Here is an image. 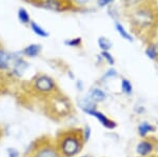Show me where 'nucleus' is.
Returning a JSON list of instances; mask_svg holds the SVG:
<instances>
[{
	"label": "nucleus",
	"mask_w": 158,
	"mask_h": 157,
	"mask_svg": "<svg viewBox=\"0 0 158 157\" xmlns=\"http://www.w3.org/2000/svg\"><path fill=\"white\" fill-rule=\"evenodd\" d=\"M82 148V138L76 132L65 133L59 140V151L64 157L76 156Z\"/></svg>",
	"instance_id": "nucleus-1"
},
{
	"label": "nucleus",
	"mask_w": 158,
	"mask_h": 157,
	"mask_svg": "<svg viewBox=\"0 0 158 157\" xmlns=\"http://www.w3.org/2000/svg\"><path fill=\"white\" fill-rule=\"evenodd\" d=\"M153 148H154L153 143H150V141H141L137 146L136 151L140 156H146L153 151Z\"/></svg>",
	"instance_id": "nucleus-8"
},
{
	"label": "nucleus",
	"mask_w": 158,
	"mask_h": 157,
	"mask_svg": "<svg viewBox=\"0 0 158 157\" xmlns=\"http://www.w3.org/2000/svg\"><path fill=\"white\" fill-rule=\"evenodd\" d=\"M112 1H113V0H98V4H99V6H106L111 3Z\"/></svg>",
	"instance_id": "nucleus-21"
},
{
	"label": "nucleus",
	"mask_w": 158,
	"mask_h": 157,
	"mask_svg": "<svg viewBox=\"0 0 158 157\" xmlns=\"http://www.w3.org/2000/svg\"><path fill=\"white\" fill-rule=\"evenodd\" d=\"M18 18H19L21 23L27 24V23H30V22H31L29 12H27L24 7H20V9L18 10Z\"/></svg>",
	"instance_id": "nucleus-13"
},
{
	"label": "nucleus",
	"mask_w": 158,
	"mask_h": 157,
	"mask_svg": "<svg viewBox=\"0 0 158 157\" xmlns=\"http://www.w3.org/2000/svg\"><path fill=\"white\" fill-rule=\"evenodd\" d=\"M146 55L150 59H156L157 57V48L155 45H151L146 50Z\"/></svg>",
	"instance_id": "nucleus-16"
},
{
	"label": "nucleus",
	"mask_w": 158,
	"mask_h": 157,
	"mask_svg": "<svg viewBox=\"0 0 158 157\" xmlns=\"http://www.w3.org/2000/svg\"><path fill=\"white\" fill-rule=\"evenodd\" d=\"M40 51H41V45L33 43V44H29L27 47H25L24 49L22 50V54L27 57H36L39 55Z\"/></svg>",
	"instance_id": "nucleus-7"
},
{
	"label": "nucleus",
	"mask_w": 158,
	"mask_h": 157,
	"mask_svg": "<svg viewBox=\"0 0 158 157\" xmlns=\"http://www.w3.org/2000/svg\"><path fill=\"white\" fill-rule=\"evenodd\" d=\"M83 112H85L86 114H89V115H91V116H93V117H95L96 119H98L99 122H100L103 126H106V128H108V129H114L116 126V123L114 122V121H112L111 119H109V118L106 117V116L104 115L103 113L99 112V111H96L95 109L85 110Z\"/></svg>",
	"instance_id": "nucleus-4"
},
{
	"label": "nucleus",
	"mask_w": 158,
	"mask_h": 157,
	"mask_svg": "<svg viewBox=\"0 0 158 157\" xmlns=\"http://www.w3.org/2000/svg\"><path fill=\"white\" fill-rule=\"evenodd\" d=\"M82 137H83V141H85V143L89 141V139H90V137H91V128L89 126H85V129H83Z\"/></svg>",
	"instance_id": "nucleus-19"
},
{
	"label": "nucleus",
	"mask_w": 158,
	"mask_h": 157,
	"mask_svg": "<svg viewBox=\"0 0 158 157\" xmlns=\"http://www.w3.org/2000/svg\"><path fill=\"white\" fill-rule=\"evenodd\" d=\"M81 157H89V156H86V155H85V156H81Z\"/></svg>",
	"instance_id": "nucleus-24"
},
{
	"label": "nucleus",
	"mask_w": 158,
	"mask_h": 157,
	"mask_svg": "<svg viewBox=\"0 0 158 157\" xmlns=\"http://www.w3.org/2000/svg\"><path fill=\"white\" fill-rule=\"evenodd\" d=\"M101 56H102L104 59L108 61V63L110 65H113L114 63H115V60H114V57L112 56L111 54L109 53V51H103L102 53H101Z\"/></svg>",
	"instance_id": "nucleus-17"
},
{
	"label": "nucleus",
	"mask_w": 158,
	"mask_h": 157,
	"mask_svg": "<svg viewBox=\"0 0 158 157\" xmlns=\"http://www.w3.org/2000/svg\"><path fill=\"white\" fill-rule=\"evenodd\" d=\"M64 44L69 45V47H79L81 44V38H74V39L65 40Z\"/></svg>",
	"instance_id": "nucleus-18"
},
{
	"label": "nucleus",
	"mask_w": 158,
	"mask_h": 157,
	"mask_svg": "<svg viewBox=\"0 0 158 157\" xmlns=\"http://www.w3.org/2000/svg\"><path fill=\"white\" fill-rule=\"evenodd\" d=\"M36 3L38 4L37 6H41L47 10H51V11H56V12L62 11L63 7H64L61 0H39Z\"/></svg>",
	"instance_id": "nucleus-5"
},
{
	"label": "nucleus",
	"mask_w": 158,
	"mask_h": 157,
	"mask_svg": "<svg viewBox=\"0 0 158 157\" xmlns=\"http://www.w3.org/2000/svg\"><path fill=\"white\" fill-rule=\"evenodd\" d=\"M0 93H1V88H0Z\"/></svg>",
	"instance_id": "nucleus-25"
},
{
	"label": "nucleus",
	"mask_w": 158,
	"mask_h": 157,
	"mask_svg": "<svg viewBox=\"0 0 158 157\" xmlns=\"http://www.w3.org/2000/svg\"><path fill=\"white\" fill-rule=\"evenodd\" d=\"M121 90L124 94L131 95L132 92H133V87H132L131 82L129 81L128 79H122L121 81Z\"/></svg>",
	"instance_id": "nucleus-15"
},
{
	"label": "nucleus",
	"mask_w": 158,
	"mask_h": 157,
	"mask_svg": "<svg viewBox=\"0 0 158 157\" xmlns=\"http://www.w3.org/2000/svg\"><path fill=\"white\" fill-rule=\"evenodd\" d=\"M6 153H7V157H19L20 156L19 151L14 148H9L6 150Z\"/></svg>",
	"instance_id": "nucleus-20"
},
{
	"label": "nucleus",
	"mask_w": 158,
	"mask_h": 157,
	"mask_svg": "<svg viewBox=\"0 0 158 157\" xmlns=\"http://www.w3.org/2000/svg\"><path fill=\"white\" fill-rule=\"evenodd\" d=\"M16 56H14L11 53L0 49V70H7L13 65Z\"/></svg>",
	"instance_id": "nucleus-6"
},
{
	"label": "nucleus",
	"mask_w": 158,
	"mask_h": 157,
	"mask_svg": "<svg viewBox=\"0 0 158 157\" xmlns=\"http://www.w3.org/2000/svg\"><path fill=\"white\" fill-rule=\"evenodd\" d=\"M97 42H98L99 48L102 50V52H103V51H109L112 48V42L110 41L108 38H106V37H103V36L99 37L98 40H97Z\"/></svg>",
	"instance_id": "nucleus-14"
},
{
	"label": "nucleus",
	"mask_w": 158,
	"mask_h": 157,
	"mask_svg": "<svg viewBox=\"0 0 158 157\" xmlns=\"http://www.w3.org/2000/svg\"><path fill=\"white\" fill-rule=\"evenodd\" d=\"M30 25H31V29H32V31L34 32L35 34L37 35V36H39V37H43V38L49 37V36H50L49 32L45 31V30L43 29L42 27H40L39 24L36 23V22H35L34 20H32V21L30 22Z\"/></svg>",
	"instance_id": "nucleus-9"
},
{
	"label": "nucleus",
	"mask_w": 158,
	"mask_h": 157,
	"mask_svg": "<svg viewBox=\"0 0 158 157\" xmlns=\"http://www.w3.org/2000/svg\"><path fill=\"white\" fill-rule=\"evenodd\" d=\"M117 75V72L115 70H113V69H111V70H109L108 72H106V77H112V76H116Z\"/></svg>",
	"instance_id": "nucleus-22"
},
{
	"label": "nucleus",
	"mask_w": 158,
	"mask_h": 157,
	"mask_svg": "<svg viewBox=\"0 0 158 157\" xmlns=\"http://www.w3.org/2000/svg\"><path fill=\"white\" fill-rule=\"evenodd\" d=\"M74 1H76L78 4H83V3H86L88 1H90V0H74Z\"/></svg>",
	"instance_id": "nucleus-23"
},
{
	"label": "nucleus",
	"mask_w": 158,
	"mask_h": 157,
	"mask_svg": "<svg viewBox=\"0 0 158 157\" xmlns=\"http://www.w3.org/2000/svg\"><path fill=\"white\" fill-rule=\"evenodd\" d=\"M115 29H116V31L118 32V34L120 35V36L123 38V39L128 40V41H130V42L133 41V37H132L131 35H130L129 33L127 32V30L124 29V27H122V25L119 23V22H115Z\"/></svg>",
	"instance_id": "nucleus-11"
},
{
	"label": "nucleus",
	"mask_w": 158,
	"mask_h": 157,
	"mask_svg": "<svg viewBox=\"0 0 158 157\" xmlns=\"http://www.w3.org/2000/svg\"><path fill=\"white\" fill-rule=\"evenodd\" d=\"M155 129L151 123L149 122H142L141 125L138 126V133L140 136H146L148 133L153 132Z\"/></svg>",
	"instance_id": "nucleus-12"
},
{
	"label": "nucleus",
	"mask_w": 158,
	"mask_h": 157,
	"mask_svg": "<svg viewBox=\"0 0 158 157\" xmlns=\"http://www.w3.org/2000/svg\"><path fill=\"white\" fill-rule=\"evenodd\" d=\"M35 91L40 94H51L56 89V83L52 77L48 75H39L34 80Z\"/></svg>",
	"instance_id": "nucleus-3"
},
{
	"label": "nucleus",
	"mask_w": 158,
	"mask_h": 157,
	"mask_svg": "<svg viewBox=\"0 0 158 157\" xmlns=\"http://www.w3.org/2000/svg\"><path fill=\"white\" fill-rule=\"evenodd\" d=\"M31 150L32 152L27 157H60L58 149L48 143H42L39 146L34 143Z\"/></svg>",
	"instance_id": "nucleus-2"
},
{
	"label": "nucleus",
	"mask_w": 158,
	"mask_h": 157,
	"mask_svg": "<svg viewBox=\"0 0 158 157\" xmlns=\"http://www.w3.org/2000/svg\"><path fill=\"white\" fill-rule=\"evenodd\" d=\"M90 96H91L90 98L94 101V102H100V101H103L106 97V93H104L102 90H100V89H93V90L90 92Z\"/></svg>",
	"instance_id": "nucleus-10"
}]
</instances>
